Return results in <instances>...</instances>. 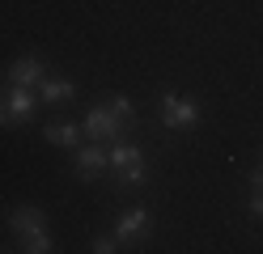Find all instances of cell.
<instances>
[{
  "label": "cell",
  "mask_w": 263,
  "mask_h": 254,
  "mask_svg": "<svg viewBox=\"0 0 263 254\" xmlns=\"http://www.w3.org/2000/svg\"><path fill=\"white\" fill-rule=\"evenodd\" d=\"M132 127H136V119H123L110 102H98V106L85 114V127L81 131H85L93 144H115V140H127Z\"/></svg>",
  "instance_id": "6da1fadb"
},
{
  "label": "cell",
  "mask_w": 263,
  "mask_h": 254,
  "mask_svg": "<svg viewBox=\"0 0 263 254\" xmlns=\"http://www.w3.org/2000/svg\"><path fill=\"white\" fill-rule=\"evenodd\" d=\"M39 110V89L34 85H9L0 89V127H22Z\"/></svg>",
  "instance_id": "7a4b0ae2"
},
{
  "label": "cell",
  "mask_w": 263,
  "mask_h": 254,
  "mask_svg": "<svg viewBox=\"0 0 263 254\" xmlns=\"http://www.w3.org/2000/svg\"><path fill=\"white\" fill-rule=\"evenodd\" d=\"M200 102L187 97V93H161V123L170 131H191L200 127Z\"/></svg>",
  "instance_id": "3957f363"
},
{
  "label": "cell",
  "mask_w": 263,
  "mask_h": 254,
  "mask_svg": "<svg viewBox=\"0 0 263 254\" xmlns=\"http://www.w3.org/2000/svg\"><path fill=\"white\" fill-rule=\"evenodd\" d=\"M106 157H110V169L119 174V182H123V186H140V182H144V152H140L136 144L115 140Z\"/></svg>",
  "instance_id": "277c9868"
},
{
  "label": "cell",
  "mask_w": 263,
  "mask_h": 254,
  "mask_svg": "<svg viewBox=\"0 0 263 254\" xmlns=\"http://www.w3.org/2000/svg\"><path fill=\"white\" fill-rule=\"evenodd\" d=\"M115 237H119V242H144V237H149V212L144 208H127L123 216H119V225H115Z\"/></svg>",
  "instance_id": "5b68a950"
},
{
  "label": "cell",
  "mask_w": 263,
  "mask_h": 254,
  "mask_svg": "<svg viewBox=\"0 0 263 254\" xmlns=\"http://www.w3.org/2000/svg\"><path fill=\"white\" fill-rule=\"evenodd\" d=\"M72 165H77V178H85V182H89V178H98V174L110 165V157L89 140V144H81V148H77V161H72Z\"/></svg>",
  "instance_id": "8992f818"
},
{
  "label": "cell",
  "mask_w": 263,
  "mask_h": 254,
  "mask_svg": "<svg viewBox=\"0 0 263 254\" xmlns=\"http://www.w3.org/2000/svg\"><path fill=\"white\" fill-rule=\"evenodd\" d=\"M43 76H47V64L39 55H22L9 64V85H39Z\"/></svg>",
  "instance_id": "52a82bcc"
},
{
  "label": "cell",
  "mask_w": 263,
  "mask_h": 254,
  "mask_svg": "<svg viewBox=\"0 0 263 254\" xmlns=\"http://www.w3.org/2000/svg\"><path fill=\"white\" fill-rule=\"evenodd\" d=\"M34 89H39V102H51V106H55V102H72L77 97V85L72 81H60V76H43Z\"/></svg>",
  "instance_id": "ba28073f"
},
{
  "label": "cell",
  "mask_w": 263,
  "mask_h": 254,
  "mask_svg": "<svg viewBox=\"0 0 263 254\" xmlns=\"http://www.w3.org/2000/svg\"><path fill=\"white\" fill-rule=\"evenodd\" d=\"M47 140H51V144H60V148H81V127L77 123H60V119H55V123H47Z\"/></svg>",
  "instance_id": "9c48e42d"
},
{
  "label": "cell",
  "mask_w": 263,
  "mask_h": 254,
  "mask_svg": "<svg viewBox=\"0 0 263 254\" xmlns=\"http://www.w3.org/2000/svg\"><path fill=\"white\" fill-rule=\"evenodd\" d=\"M9 225H13V233L22 237V233H30V229H43L47 216H43L39 208H13V212H9Z\"/></svg>",
  "instance_id": "30bf717a"
},
{
  "label": "cell",
  "mask_w": 263,
  "mask_h": 254,
  "mask_svg": "<svg viewBox=\"0 0 263 254\" xmlns=\"http://www.w3.org/2000/svg\"><path fill=\"white\" fill-rule=\"evenodd\" d=\"M22 250H26V254H47V250H51V233H47V225L22 233Z\"/></svg>",
  "instance_id": "8fae6325"
},
{
  "label": "cell",
  "mask_w": 263,
  "mask_h": 254,
  "mask_svg": "<svg viewBox=\"0 0 263 254\" xmlns=\"http://www.w3.org/2000/svg\"><path fill=\"white\" fill-rule=\"evenodd\" d=\"M89 250H93V254H115V250H119V237H93Z\"/></svg>",
  "instance_id": "7c38bea8"
},
{
  "label": "cell",
  "mask_w": 263,
  "mask_h": 254,
  "mask_svg": "<svg viewBox=\"0 0 263 254\" xmlns=\"http://www.w3.org/2000/svg\"><path fill=\"white\" fill-rule=\"evenodd\" d=\"M251 216L263 220V182H255V191H251Z\"/></svg>",
  "instance_id": "4fadbf2b"
},
{
  "label": "cell",
  "mask_w": 263,
  "mask_h": 254,
  "mask_svg": "<svg viewBox=\"0 0 263 254\" xmlns=\"http://www.w3.org/2000/svg\"><path fill=\"white\" fill-rule=\"evenodd\" d=\"M251 182H263V161H259V169H255V178Z\"/></svg>",
  "instance_id": "5bb4252c"
}]
</instances>
